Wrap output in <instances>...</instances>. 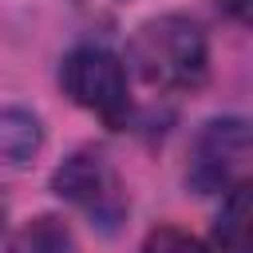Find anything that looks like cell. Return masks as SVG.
I'll use <instances>...</instances> for the list:
<instances>
[{
    "instance_id": "cell-1",
    "label": "cell",
    "mask_w": 253,
    "mask_h": 253,
    "mask_svg": "<svg viewBox=\"0 0 253 253\" xmlns=\"http://www.w3.org/2000/svg\"><path fill=\"white\" fill-rule=\"evenodd\" d=\"M130 71L158 91H194L210 75V43L190 16L162 12L134 28L126 43Z\"/></svg>"
},
{
    "instance_id": "cell-2",
    "label": "cell",
    "mask_w": 253,
    "mask_h": 253,
    "mask_svg": "<svg viewBox=\"0 0 253 253\" xmlns=\"http://www.w3.org/2000/svg\"><path fill=\"white\" fill-rule=\"evenodd\" d=\"M51 190L59 202L79 210L99 233H119V225L130 213L126 186L111 158L99 146H79L71 150L55 170H51Z\"/></svg>"
},
{
    "instance_id": "cell-3",
    "label": "cell",
    "mask_w": 253,
    "mask_h": 253,
    "mask_svg": "<svg viewBox=\"0 0 253 253\" xmlns=\"http://www.w3.org/2000/svg\"><path fill=\"white\" fill-rule=\"evenodd\" d=\"M59 87L63 95L99 115L107 126H123L126 115H130V87H126V63L103 47V43H79L63 55L59 63Z\"/></svg>"
},
{
    "instance_id": "cell-4",
    "label": "cell",
    "mask_w": 253,
    "mask_h": 253,
    "mask_svg": "<svg viewBox=\"0 0 253 253\" xmlns=\"http://www.w3.org/2000/svg\"><path fill=\"white\" fill-rule=\"evenodd\" d=\"M249 158H253V123L241 115H217L202 123V130L194 134L186 186L194 194H221L241 178Z\"/></svg>"
},
{
    "instance_id": "cell-5",
    "label": "cell",
    "mask_w": 253,
    "mask_h": 253,
    "mask_svg": "<svg viewBox=\"0 0 253 253\" xmlns=\"http://www.w3.org/2000/svg\"><path fill=\"white\" fill-rule=\"evenodd\" d=\"M217 253H253V178H237L213 217Z\"/></svg>"
},
{
    "instance_id": "cell-6",
    "label": "cell",
    "mask_w": 253,
    "mask_h": 253,
    "mask_svg": "<svg viewBox=\"0 0 253 253\" xmlns=\"http://www.w3.org/2000/svg\"><path fill=\"white\" fill-rule=\"evenodd\" d=\"M43 150V123L24 107H0V162L28 166Z\"/></svg>"
},
{
    "instance_id": "cell-7",
    "label": "cell",
    "mask_w": 253,
    "mask_h": 253,
    "mask_svg": "<svg viewBox=\"0 0 253 253\" xmlns=\"http://www.w3.org/2000/svg\"><path fill=\"white\" fill-rule=\"evenodd\" d=\"M8 253H83L71 225L55 213H40L32 221H24L12 241H8Z\"/></svg>"
},
{
    "instance_id": "cell-8",
    "label": "cell",
    "mask_w": 253,
    "mask_h": 253,
    "mask_svg": "<svg viewBox=\"0 0 253 253\" xmlns=\"http://www.w3.org/2000/svg\"><path fill=\"white\" fill-rule=\"evenodd\" d=\"M142 253H210V249H206L194 233H186V229H178V225H158V229L146 233Z\"/></svg>"
},
{
    "instance_id": "cell-9",
    "label": "cell",
    "mask_w": 253,
    "mask_h": 253,
    "mask_svg": "<svg viewBox=\"0 0 253 253\" xmlns=\"http://www.w3.org/2000/svg\"><path fill=\"white\" fill-rule=\"evenodd\" d=\"M217 4H221V12H225V16H233L237 24L253 28V0H217Z\"/></svg>"
},
{
    "instance_id": "cell-10",
    "label": "cell",
    "mask_w": 253,
    "mask_h": 253,
    "mask_svg": "<svg viewBox=\"0 0 253 253\" xmlns=\"http://www.w3.org/2000/svg\"><path fill=\"white\" fill-rule=\"evenodd\" d=\"M4 217H8V206H4V194H0V229H4Z\"/></svg>"
}]
</instances>
